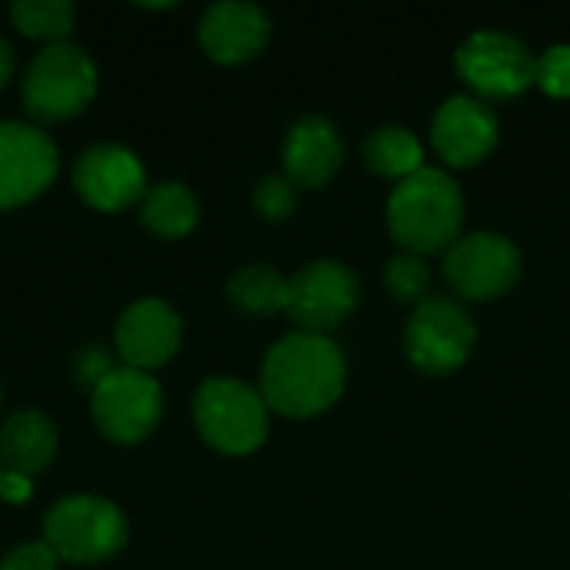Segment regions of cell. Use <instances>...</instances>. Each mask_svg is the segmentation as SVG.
Returning <instances> with one entry per match:
<instances>
[{
	"label": "cell",
	"mask_w": 570,
	"mask_h": 570,
	"mask_svg": "<svg viewBox=\"0 0 570 570\" xmlns=\"http://www.w3.org/2000/svg\"><path fill=\"white\" fill-rule=\"evenodd\" d=\"M347 381V364L341 347L324 334H287L281 337L261 367V397L271 411L284 417L324 414Z\"/></svg>",
	"instance_id": "obj_1"
},
{
	"label": "cell",
	"mask_w": 570,
	"mask_h": 570,
	"mask_svg": "<svg viewBox=\"0 0 570 570\" xmlns=\"http://www.w3.org/2000/svg\"><path fill=\"white\" fill-rule=\"evenodd\" d=\"M464 197L451 174L424 167L414 177L401 180L387 200L391 237L407 254H438L451 250L461 240Z\"/></svg>",
	"instance_id": "obj_2"
},
{
	"label": "cell",
	"mask_w": 570,
	"mask_h": 570,
	"mask_svg": "<svg viewBox=\"0 0 570 570\" xmlns=\"http://www.w3.org/2000/svg\"><path fill=\"white\" fill-rule=\"evenodd\" d=\"M130 528L114 501L77 494L57 501L43 518V544L57 561L104 564L127 548Z\"/></svg>",
	"instance_id": "obj_3"
},
{
	"label": "cell",
	"mask_w": 570,
	"mask_h": 570,
	"mask_svg": "<svg viewBox=\"0 0 570 570\" xmlns=\"http://www.w3.org/2000/svg\"><path fill=\"white\" fill-rule=\"evenodd\" d=\"M97 94V67L87 50L70 43L43 47L20 83V97L30 117L40 124H60L87 110Z\"/></svg>",
	"instance_id": "obj_4"
},
{
	"label": "cell",
	"mask_w": 570,
	"mask_h": 570,
	"mask_svg": "<svg viewBox=\"0 0 570 570\" xmlns=\"http://www.w3.org/2000/svg\"><path fill=\"white\" fill-rule=\"evenodd\" d=\"M267 404L261 391L234 377L200 384L194 397V421L200 438L220 454H254L267 438Z\"/></svg>",
	"instance_id": "obj_5"
},
{
	"label": "cell",
	"mask_w": 570,
	"mask_h": 570,
	"mask_svg": "<svg viewBox=\"0 0 570 570\" xmlns=\"http://www.w3.org/2000/svg\"><path fill=\"white\" fill-rule=\"evenodd\" d=\"M478 331L471 314L451 297H424L404 331V351L424 374L444 377L468 364Z\"/></svg>",
	"instance_id": "obj_6"
},
{
	"label": "cell",
	"mask_w": 570,
	"mask_h": 570,
	"mask_svg": "<svg viewBox=\"0 0 570 570\" xmlns=\"http://www.w3.org/2000/svg\"><path fill=\"white\" fill-rule=\"evenodd\" d=\"M454 63L461 80L484 100H511L538 83V57L501 30L471 33L458 47Z\"/></svg>",
	"instance_id": "obj_7"
},
{
	"label": "cell",
	"mask_w": 570,
	"mask_h": 570,
	"mask_svg": "<svg viewBox=\"0 0 570 570\" xmlns=\"http://www.w3.org/2000/svg\"><path fill=\"white\" fill-rule=\"evenodd\" d=\"M90 414L104 438H110L117 444H140L160 424L164 391L147 371L114 367L94 387Z\"/></svg>",
	"instance_id": "obj_8"
},
{
	"label": "cell",
	"mask_w": 570,
	"mask_h": 570,
	"mask_svg": "<svg viewBox=\"0 0 570 570\" xmlns=\"http://www.w3.org/2000/svg\"><path fill=\"white\" fill-rule=\"evenodd\" d=\"M444 277L464 301H494L518 284L521 254L501 234H468L448 250Z\"/></svg>",
	"instance_id": "obj_9"
},
{
	"label": "cell",
	"mask_w": 570,
	"mask_h": 570,
	"mask_svg": "<svg viewBox=\"0 0 570 570\" xmlns=\"http://www.w3.org/2000/svg\"><path fill=\"white\" fill-rule=\"evenodd\" d=\"M361 287L351 267L337 261H314L287 281V314L307 334L341 327L357 307Z\"/></svg>",
	"instance_id": "obj_10"
},
{
	"label": "cell",
	"mask_w": 570,
	"mask_h": 570,
	"mask_svg": "<svg viewBox=\"0 0 570 570\" xmlns=\"http://www.w3.org/2000/svg\"><path fill=\"white\" fill-rule=\"evenodd\" d=\"M57 177V144L30 124H0V210L30 204Z\"/></svg>",
	"instance_id": "obj_11"
},
{
	"label": "cell",
	"mask_w": 570,
	"mask_h": 570,
	"mask_svg": "<svg viewBox=\"0 0 570 570\" xmlns=\"http://www.w3.org/2000/svg\"><path fill=\"white\" fill-rule=\"evenodd\" d=\"M73 187L90 207L104 214H120L144 200V194L150 190L144 164L134 150L120 144H97L83 150L73 167Z\"/></svg>",
	"instance_id": "obj_12"
},
{
	"label": "cell",
	"mask_w": 570,
	"mask_h": 570,
	"mask_svg": "<svg viewBox=\"0 0 570 570\" xmlns=\"http://www.w3.org/2000/svg\"><path fill=\"white\" fill-rule=\"evenodd\" d=\"M431 144L451 167H474L498 147V114L478 97H451L434 117Z\"/></svg>",
	"instance_id": "obj_13"
},
{
	"label": "cell",
	"mask_w": 570,
	"mask_h": 570,
	"mask_svg": "<svg viewBox=\"0 0 570 570\" xmlns=\"http://www.w3.org/2000/svg\"><path fill=\"white\" fill-rule=\"evenodd\" d=\"M184 324L164 301H137L117 321V351L134 371H154L167 364L180 347Z\"/></svg>",
	"instance_id": "obj_14"
},
{
	"label": "cell",
	"mask_w": 570,
	"mask_h": 570,
	"mask_svg": "<svg viewBox=\"0 0 570 570\" xmlns=\"http://www.w3.org/2000/svg\"><path fill=\"white\" fill-rule=\"evenodd\" d=\"M200 47L217 63H244L267 47L271 20L257 3L224 0L214 3L200 20Z\"/></svg>",
	"instance_id": "obj_15"
},
{
	"label": "cell",
	"mask_w": 570,
	"mask_h": 570,
	"mask_svg": "<svg viewBox=\"0 0 570 570\" xmlns=\"http://www.w3.org/2000/svg\"><path fill=\"white\" fill-rule=\"evenodd\" d=\"M344 164V144L331 120L304 117L287 130L284 170L294 187H324Z\"/></svg>",
	"instance_id": "obj_16"
},
{
	"label": "cell",
	"mask_w": 570,
	"mask_h": 570,
	"mask_svg": "<svg viewBox=\"0 0 570 570\" xmlns=\"http://www.w3.org/2000/svg\"><path fill=\"white\" fill-rule=\"evenodd\" d=\"M57 454V428L37 414V411H20L0 428V464L3 471L33 478L40 474Z\"/></svg>",
	"instance_id": "obj_17"
},
{
	"label": "cell",
	"mask_w": 570,
	"mask_h": 570,
	"mask_svg": "<svg viewBox=\"0 0 570 570\" xmlns=\"http://www.w3.org/2000/svg\"><path fill=\"white\" fill-rule=\"evenodd\" d=\"M197 197L180 180H164L150 187L140 200V220L157 237H187L197 227Z\"/></svg>",
	"instance_id": "obj_18"
},
{
	"label": "cell",
	"mask_w": 570,
	"mask_h": 570,
	"mask_svg": "<svg viewBox=\"0 0 570 570\" xmlns=\"http://www.w3.org/2000/svg\"><path fill=\"white\" fill-rule=\"evenodd\" d=\"M364 160L374 174L394 177L401 184L424 170V147L404 127H377L364 144Z\"/></svg>",
	"instance_id": "obj_19"
},
{
	"label": "cell",
	"mask_w": 570,
	"mask_h": 570,
	"mask_svg": "<svg viewBox=\"0 0 570 570\" xmlns=\"http://www.w3.org/2000/svg\"><path fill=\"white\" fill-rule=\"evenodd\" d=\"M227 297L244 314L267 317V314L287 311V281L277 271H271L264 264H254V267H244V271H237L230 277Z\"/></svg>",
	"instance_id": "obj_20"
},
{
	"label": "cell",
	"mask_w": 570,
	"mask_h": 570,
	"mask_svg": "<svg viewBox=\"0 0 570 570\" xmlns=\"http://www.w3.org/2000/svg\"><path fill=\"white\" fill-rule=\"evenodd\" d=\"M10 17H13V27L23 37L47 40L53 47L73 30L77 10H73L70 0H17L10 7Z\"/></svg>",
	"instance_id": "obj_21"
},
{
	"label": "cell",
	"mask_w": 570,
	"mask_h": 570,
	"mask_svg": "<svg viewBox=\"0 0 570 570\" xmlns=\"http://www.w3.org/2000/svg\"><path fill=\"white\" fill-rule=\"evenodd\" d=\"M387 287L397 301L404 304H421L431 291V267L417 257V254H397L387 264Z\"/></svg>",
	"instance_id": "obj_22"
},
{
	"label": "cell",
	"mask_w": 570,
	"mask_h": 570,
	"mask_svg": "<svg viewBox=\"0 0 570 570\" xmlns=\"http://www.w3.org/2000/svg\"><path fill=\"white\" fill-rule=\"evenodd\" d=\"M294 204H297V190H294V184L287 177H264L257 184V190H254V207L267 220L291 217Z\"/></svg>",
	"instance_id": "obj_23"
},
{
	"label": "cell",
	"mask_w": 570,
	"mask_h": 570,
	"mask_svg": "<svg viewBox=\"0 0 570 570\" xmlns=\"http://www.w3.org/2000/svg\"><path fill=\"white\" fill-rule=\"evenodd\" d=\"M538 83L551 97H570V47H551L538 60Z\"/></svg>",
	"instance_id": "obj_24"
},
{
	"label": "cell",
	"mask_w": 570,
	"mask_h": 570,
	"mask_svg": "<svg viewBox=\"0 0 570 570\" xmlns=\"http://www.w3.org/2000/svg\"><path fill=\"white\" fill-rule=\"evenodd\" d=\"M0 570H57V554L43 541L20 544L0 561Z\"/></svg>",
	"instance_id": "obj_25"
},
{
	"label": "cell",
	"mask_w": 570,
	"mask_h": 570,
	"mask_svg": "<svg viewBox=\"0 0 570 570\" xmlns=\"http://www.w3.org/2000/svg\"><path fill=\"white\" fill-rule=\"evenodd\" d=\"M110 371H114V361H110V354L100 351V347H87V351L77 357V377H80V384L97 387Z\"/></svg>",
	"instance_id": "obj_26"
},
{
	"label": "cell",
	"mask_w": 570,
	"mask_h": 570,
	"mask_svg": "<svg viewBox=\"0 0 570 570\" xmlns=\"http://www.w3.org/2000/svg\"><path fill=\"white\" fill-rule=\"evenodd\" d=\"M0 498L10 501V504L27 501V498H30V478L13 474V471H3V478H0Z\"/></svg>",
	"instance_id": "obj_27"
},
{
	"label": "cell",
	"mask_w": 570,
	"mask_h": 570,
	"mask_svg": "<svg viewBox=\"0 0 570 570\" xmlns=\"http://www.w3.org/2000/svg\"><path fill=\"white\" fill-rule=\"evenodd\" d=\"M10 73H13V50H10V43L0 37V87L10 80Z\"/></svg>",
	"instance_id": "obj_28"
},
{
	"label": "cell",
	"mask_w": 570,
	"mask_h": 570,
	"mask_svg": "<svg viewBox=\"0 0 570 570\" xmlns=\"http://www.w3.org/2000/svg\"><path fill=\"white\" fill-rule=\"evenodd\" d=\"M0 478H3V468H0Z\"/></svg>",
	"instance_id": "obj_29"
}]
</instances>
